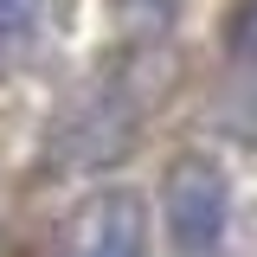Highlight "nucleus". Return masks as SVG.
<instances>
[{
    "label": "nucleus",
    "mask_w": 257,
    "mask_h": 257,
    "mask_svg": "<svg viewBox=\"0 0 257 257\" xmlns=\"http://www.w3.org/2000/svg\"><path fill=\"white\" fill-rule=\"evenodd\" d=\"M39 32V0H0V58H13Z\"/></svg>",
    "instance_id": "3"
},
{
    "label": "nucleus",
    "mask_w": 257,
    "mask_h": 257,
    "mask_svg": "<svg viewBox=\"0 0 257 257\" xmlns=\"http://www.w3.org/2000/svg\"><path fill=\"white\" fill-rule=\"evenodd\" d=\"M225 52L231 58H257V0H238L225 13Z\"/></svg>",
    "instance_id": "4"
},
{
    "label": "nucleus",
    "mask_w": 257,
    "mask_h": 257,
    "mask_svg": "<svg viewBox=\"0 0 257 257\" xmlns=\"http://www.w3.org/2000/svg\"><path fill=\"white\" fill-rule=\"evenodd\" d=\"M122 13H135V20H155V26H167V20H174V0H122Z\"/></svg>",
    "instance_id": "5"
},
{
    "label": "nucleus",
    "mask_w": 257,
    "mask_h": 257,
    "mask_svg": "<svg viewBox=\"0 0 257 257\" xmlns=\"http://www.w3.org/2000/svg\"><path fill=\"white\" fill-rule=\"evenodd\" d=\"M64 257H148V206L128 187H103L64 231Z\"/></svg>",
    "instance_id": "2"
},
{
    "label": "nucleus",
    "mask_w": 257,
    "mask_h": 257,
    "mask_svg": "<svg viewBox=\"0 0 257 257\" xmlns=\"http://www.w3.org/2000/svg\"><path fill=\"white\" fill-rule=\"evenodd\" d=\"M161 219H167L174 251H187V257L219 251L225 225H231V180L219 174V161H206V155L174 161L161 180Z\"/></svg>",
    "instance_id": "1"
}]
</instances>
